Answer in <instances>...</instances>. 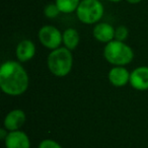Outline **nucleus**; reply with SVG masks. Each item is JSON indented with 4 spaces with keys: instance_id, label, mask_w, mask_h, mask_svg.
<instances>
[{
    "instance_id": "1",
    "label": "nucleus",
    "mask_w": 148,
    "mask_h": 148,
    "mask_svg": "<svg viewBox=\"0 0 148 148\" xmlns=\"http://www.w3.org/2000/svg\"><path fill=\"white\" fill-rule=\"evenodd\" d=\"M29 74L21 62L8 60L0 67V88L5 95L18 97L27 90Z\"/></svg>"
},
{
    "instance_id": "2",
    "label": "nucleus",
    "mask_w": 148,
    "mask_h": 148,
    "mask_svg": "<svg viewBox=\"0 0 148 148\" xmlns=\"http://www.w3.org/2000/svg\"><path fill=\"white\" fill-rule=\"evenodd\" d=\"M49 71L56 77H65L71 72L73 67L72 51L65 47H60L50 52L47 58Z\"/></svg>"
},
{
    "instance_id": "3",
    "label": "nucleus",
    "mask_w": 148,
    "mask_h": 148,
    "mask_svg": "<svg viewBox=\"0 0 148 148\" xmlns=\"http://www.w3.org/2000/svg\"><path fill=\"white\" fill-rule=\"evenodd\" d=\"M103 57L114 66H126L133 61L134 52L125 42L113 40L106 44L103 48Z\"/></svg>"
},
{
    "instance_id": "4",
    "label": "nucleus",
    "mask_w": 148,
    "mask_h": 148,
    "mask_svg": "<svg viewBox=\"0 0 148 148\" xmlns=\"http://www.w3.org/2000/svg\"><path fill=\"white\" fill-rule=\"evenodd\" d=\"M76 16L84 25H97L105 14V8L99 0H81Z\"/></svg>"
},
{
    "instance_id": "5",
    "label": "nucleus",
    "mask_w": 148,
    "mask_h": 148,
    "mask_svg": "<svg viewBox=\"0 0 148 148\" xmlns=\"http://www.w3.org/2000/svg\"><path fill=\"white\" fill-rule=\"evenodd\" d=\"M38 39L44 47L53 51L63 44V33L54 25H46L39 29Z\"/></svg>"
},
{
    "instance_id": "6",
    "label": "nucleus",
    "mask_w": 148,
    "mask_h": 148,
    "mask_svg": "<svg viewBox=\"0 0 148 148\" xmlns=\"http://www.w3.org/2000/svg\"><path fill=\"white\" fill-rule=\"evenodd\" d=\"M130 85L136 90H148V66H139L131 72Z\"/></svg>"
},
{
    "instance_id": "7",
    "label": "nucleus",
    "mask_w": 148,
    "mask_h": 148,
    "mask_svg": "<svg viewBox=\"0 0 148 148\" xmlns=\"http://www.w3.org/2000/svg\"><path fill=\"white\" fill-rule=\"evenodd\" d=\"M25 120H27V116L25 112L21 109H14L5 116L3 126L9 132L17 131V130H21V128L25 125Z\"/></svg>"
},
{
    "instance_id": "8",
    "label": "nucleus",
    "mask_w": 148,
    "mask_h": 148,
    "mask_svg": "<svg viewBox=\"0 0 148 148\" xmlns=\"http://www.w3.org/2000/svg\"><path fill=\"white\" fill-rule=\"evenodd\" d=\"M131 72L124 66H114L108 74V78L112 85L116 87H123L130 83Z\"/></svg>"
},
{
    "instance_id": "9",
    "label": "nucleus",
    "mask_w": 148,
    "mask_h": 148,
    "mask_svg": "<svg viewBox=\"0 0 148 148\" xmlns=\"http://www.w3.org/2000/svg\"><path fill=\"white\" fill-rule=\"evenodd\" d=\"M115 29L109 23H99L92 29V36L97 42L108 44L115 40Z\"/></svg>"
},
{
    "instance_id": "10",
    "label": "nucleus",
    "mask_w": 148,
    "mask_h": 148,
    "mask_svg": "<svg viewBox=\"0 0 148 148\" xmlns=\"http://www.w3.org/2000/svg\"><path fill=\"white\" fill-rule=\"evenodd\" d=\"M5 148H31L29 136L23 131H11L4 140Z\"/></svg>"
},
{
    "instance_id": "11",
    "label": "nucleus",
    "mask_w": 148,
    "mask_h": 148,
    "mask_svg": "<svg viewBox=\"0 0 148 148\" xmlns=\"http://www.w3.org/2000/svg\"><path fill=\"white\" fill-rule=\"evenodd\" d=\"M15 55L21 63L29 62L35 57L36 55V45L31 40H23L16 46Z\"/></svg>"
},
{
    "instance_id": "12",
    "label": "nucleus",
    "mask_w": 148,
    "mask_h": 148,
    "mask_svg": "<svg viewBox=\"0 0 148 148\" xmlns=\"http://www.w3.org/2000/svg\"><path fill=\"white\" fill-rule=\"evenodd\" d=\"M80 43V35L78 31L73 27H68L63 32V45L70 51H73L78 47Z\"/></svg>"
},
{
    "instance_id": "13",
    "label": "nucleus",
    "mask_w": 148,
    "mask_h": 148,
    "mask_svg": "<svg viewBox=\"0 0 148 148\" xmlns=\"http://www.w3.org/2000/svg\"><path fill=\"white\" fill-rule=\"evenodd\" d=\"M80 2L81 0H55V3L59 8L60 12L65 14L76 12Z\"/></svg>"
},
{
    "instance_id": "14",
    "label": "nucleus",
    "mask_w": 148,
    "mask_h": 148,
    "mask_svg": "<svg viewBox=\"0 0 148 148\" xmlns=\"http://www.w3.org/2000/svg\"><path fill=\"white\" fill-rule=\"evenodd\" d=\"M60 10L58 8V6L56 5V3H50V4L46 5L44 8V15L47 18L53 19L55 17H57L60 14Z\"/></svg>"
},
{
    "instance_id": "15",
    "label": "nucleus",
    "mask_w": 148,
    "mask_h": 148,
    "mask_svg": "<svg viewBox=\"0 0 148 148\" xmlns=\"http://www.w3.org/2000/svg\"><path fill=\"white\" fill-rule=\"evenodd\" d=\"M129 37V29L126 25H119L115 29V40L125 42Z\"/></svg>"
},
{
    "instance_id": "16",
    "label": "nucleus",
    "mask_w": 148,
    "mask_h": 148,
    "mask_svg": "<svg viewBox=\"0 0 148 148\" xmlns=\"http://www.w3.org/2000/svg\"><path fill=\"white\" fill-rule=\"evenodd\" d=\"M38 148H63L57 141L52 139H44L39 144Z\"/></svg>"
},
{
    "instance_id": "17",
    "label": "nucleus",
    "mask_w": 148,
    "mask_h": 148,
    "mask_svg": "<svg viewBox=\"0 0 148 148\" xmlns=\"http://www.w3.org/2000/svg\"><path fill=\"white\" fill-rule=\"evenodd\" d=\"M8 133H9L8 130H6L4 127L1 128V129H0V139L2 140V141H4V140L6 139V137H7V135H8Z\"/></svg>"
},
{
    "instance_id": "18",
    "label": "nucleus",
    "mask_w": 148,
    "mask_h": 148,
    "mask_svg": "<svg viewBox=\"0 0 148 148\" xmlns=\"http://www.w3.org/2000/svg\"><path fill=\"white\" fill-rule=\"evenodd\" d=\"M126 1L130 4H138V3L141 2L142 0H126Z\"/></svg>"
},
{
    "instance_id": "19",
    "label": "nucleus",
    "mask_w": 148,
    "mask_h": 148,
    "mask_svg": "<svg viewBox=\"0 0 148 148\" xmlns=\"http://www.w3.org/2000/svg\"><path fill=\"white\" fill-rule=\"evenodd\" d=\"M111 2H114V3H118V2H121L122 0H109Z\"/></svg>"
}]
</instances>
